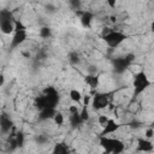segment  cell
Listing matches in <instances>:
<instances>
[{
	"label": "cell",
	"instance_id": "obj_1",
	"mask_svg": "<svg viewBox=\"0 0 154 154\" xmlns=\"http://www.w3.org/2000/svg\"><path fill=\"white\" fill-rule=\"evenodd\" d=\"M149 85H150V81L147 78V76L143 71L135 73V76H134V87H135L134 99H136L140 94H142Z\"/></svg>",
	"mask_w": 154,
	"mask_h": 154
},
{
	"label": "cell",
	"instance_id": "obj_2",
	"mask_svg": "<svg viewBox=\"0 0 154 154\" xmlns=\"http://www.w3.org/2000/svg\"><path fill=\"white\" fill-rule=\"evenodd\" d=\"M105 40V42L111 47V48H116L118 47L125 38H126V35L122 31H118V30H112L108 35L103 36L102 37Z\"/></svg>",
	"mask_w": 154,
	"mask_h": 154
},
{
	"label": "cell",
	"instance_id": "obj_3",
	"mask_svg": "<svg viewBox=\"0 0 154 154\" xmlns=\"http://www.w3.org/2000/svg\"><path fill=\"white\" fill-rule=\"evenodd\" d=\"M43 96H45L46 100H47L48 107L55 108V106H57L58 102H59V94H58V90H57L54 87H47V88L43 90Z\"/></svg>",
	"mask_w": 154,
	"mask_h": 154
},
{
	"label": "cell",
	"instance_id": "obj_4",
	"mask_svg": "<svg viewBox=\"0 0 154 154\" xmlns=\"http://www.w3.org/2000/svg\"><path fill=\"white\" fill-rule=\"evenodd\" d=\"M94 109H101L108 106V95L105 93H96L94 94L93 101H91Z\"/></svg>",
	"mask_w": 154,
	"mask_h": 154
},
{
	"label": "cell",
	"instance_id": "obj_5",
	"mask_svg": "<svg viewBox=\"0 0 154 154\" xmlns=\"http://www.w3.org/2000/svg\"><path fill=\"white\" fill-rule=\"evenodd\" d=\"M118 142H119V140H117V138H109L107 136H100V146L108 154L112 153V150L118 144Z\"/></svg>",
	"mask_w": 154,
	"mask_h": 154
},
{
	"label": "cell",
	"instance_id": "obj_6",
	"mask_svg": "<svg viewBox=\"0 0 154 154\" xmlns=\"http://www.w3.org/2000/svg\"><path fill=\"white\" fill-rule=\"evenodd\" d=\"M130 65H131V64H130L124 57L113 59V69H114V72H117V73H123V72H125V70H126Z\"/></svg>",
	"mask_w": 154,
	"mask_h": 154
},
{
	"label": "cell",
	"instance_id": "obj_7",
	"mask_svg": "<svg viewBox=\"0 0 154 154\" xmlns=\"http://www.w3.org/2000/svg\"><path fill=\"white\" fill-rule=\"evenodd\" d=\"M12 128H13V123L11 118L6 113L0 114V131L2 134H8Z\"/></svg>",
	"mask_w": 154,
	"mask_h": 154
},
{
	"label": "cell",
	"instance_id": "obj_8",
	"mask_svg": "<svg viewBox=\"0 0 154 154\" xmlns=\"http://www.w3.org/2000/svg\"><path fill=\"white\" fill-rule=\"evenodd\" d=\"M28 35L26 31H19V32H14L12 40H11V49H14L17 47H19L25 40H26Z\"/></svg>",
	"mask_w": 154,
	"mask_h": 154
},
{
	"label": "cell",
	"instance_id": "obj_9",
	"mask_svg": "<svg viewBox=\"0 0 154 154\" xmlns=\"http://www.w3.org/2000/svg\"><path fill=\"white\" fill-rule=\"evenodd\" d=\"M119 128H120V125H119L116 120H113V119H108V120H107V123L105 124L103 130H102V132H101V135H100V136H106V135L113 134V132H116Z\"/></svg>",
	"mask_w": 154,
	"mask_h": 154
},
{
	"label": "cell",
	"instance_id": "obj_10",
	"mask_svg": "<svg viewBox=\"0 0 154 154\" xmlns=\"http://www.w3.org/2000/svg\"><path fill=\"white\" fill-rule=\"evenodd\" d=\"M137 152H152L153 150V143L152 141L147 140V138H140L137 141Z\"/></svg>",
	"mask_w": 154,
	"mask_h": 154
},
{
	"label": "cell",
	"instance_id": "obj_11",
	"mask_svg": "<svg viewBox=\"0 0 154 154\" xmlns=\"http://www.w3.org/2000/svg\"><path fill=\"white\" fill-rule=\"evenodd\" d=\"M57 113L55 108L53 107H45L43 109H41L38 112V119L40 120H48V119H53L54 114Z\"/></svg>",
	"mask_w": 154,
	"mask_h": 154
},
{
	"label": "cell",
	"instance_id": "obj_12",
	"mask_svg": "<svg viewBox=\"0 0 154 154\" xmlns=\"http://www.w3.org/2000/svg\"><path fill=\"white\" fill-rule=\"evenodd\" d=\"M14 20L12 22V20H4V22H0V30H1V32H4V34H6V35H8V34H11V32H13V30H14Z\"/></svg>",
	"mask_w": 154,
	"mask_h": 154
},
{
	"label": "cell",
	"instance_id": "obj_13",
	"mask_svg": "<svg viewBox=\"0 0 154 154\" xmlns=\"http://www.w3.org/2000/svg\"><path fill=\"white\" fill-rule=\"evenodd\" d=\"M79 19H81V23L84 28H89L91 24V20L94 19V14L90 11H84Z\"/></svg>",
	"mask_w": 154,
	"mask_h": 154
},
{
	"label": "cell",
	"instance_id": "obj_14",
	"mask_svg": "<svg viewBox=\"0 0 154 154\" xmlns=\"http://www.w3.org/2000/svg\"><path fill=\"white\" fill-rule=\"evenodd\" d=\"M84 82L91 88V89H95L97 85H99V77L96 75H87L84 77Z\"/></svg>",
	"mask_w": 154,
	"mask_h": 154
},
{
	"label": "cell",
	"instance_id": "obj_15",
	"mask_svg": "<svg viewBox=\"0 0 154 154\" xmlns=\"http://www.w3.org/2000/svg\"><path fill=\"white\" fill-rule=\"evenodd\" d=\"M82 119L79 117V112L77 113H73V114H70V124L72 125V128H77L82 124Z\"/></svg>",
	"mask_w": 154,
	"mask_h": 154
},
{
	"label": "cell",
	"instance_id": "obj_16",
	"mask_svg": "<svg viewBox=\"0 0 154 154\" xmlns=\"http://www.w3.org/2000/svg\"><path fill=\"white\" fill-rule=\"evenodd\" d=\"M35 106L38 108V111L43 109L45 107H48V103H47V100H46V97H45L43 95H41V96H37V97L35 99Z\"/></svg>",
	"mask_w": 154,
	"mask_h": 154
},
{
	"label": "cell",
	"instance_id": "obj_17",
	"mask_svg": "<svg viewBox=\"0 0 154 154\" xmlns=\"http://www.w3.org/2000/svg\"><path fill=\"white\" fill-rule=\"evenodd\" d=\"M67 59L70 61L71 65H78L81 63V58H79V54L77 52H70L69 55H67Z\"/></svg>",
	"mask_w": 154,
	"mask_h": 154
},
{
	"label": "cell",
	"instance_id": "obj_18",
	"mask_svg": "<svg viewBox=\"0 0 154 154\" xmlns=\"http://www.w3.org/2000/svg\"><path fill=\"white\" fill-rule=\"evenodd\" d=\"M4 20H14L13 18V14L10 10H0V22H4Z\"/></svg>",
	"mask_w": 154,
	"mask_h": 154
},
{
	"label": "cell",
	"instance_id": "obj_19",
	"mask_svg": "<svg viewBox=\"0 0 154 154\" xmlns=\"http://www.w3.org/2000/svg\"><path fill=\"white\" fill-rule=\"evenodd\" d=\"M69 150V147L64 143V142H61V143H57L55 146H54V148H53V154H64L65 152H67Z\"/></svg>",
	"mask_w": 154,
	"mask_h": 154
},
{
	"label": "cell",
	"instance_id": "obj_20",
	"mask_svg": "<svg viewBox=\"0 0 154 154\" xmlns=\"http://www.w3.org/2000/svg\"><path fill=\"white\" fill-rule=\"evenodd\" d=\"M82 94H81V91L79 90H77V89H71L70 90V99L73 101V102H81L82 101Z\"/></svg>",
	"mask_w": 154,
	"mask_h": 154
},
{
	"label": "cell",
	"instance_id": "obj_21",
	"mask_svg": "<svg viewBox=\"0 0 154 154\" xmlns=\"http://www.w3.org/2000/svg\"><path fill=\"white\" fill-rule=\"evenodd\" d=\"M38 35H40V37H42V38H48V37L52 36V30H51L49 26H42V28L40 29Z\"/></svg>",
	"mask_w": 154,
	"mask_h": 154
},
{
	"label": "cell",
	"instance_id": "obj_22",
	"mask_svg": "<svg viewBox=\"0 0 154 154\" xmlns=\"http://www.w3.org/2000/svg\"><path fill=\"white\" fill-rule=\"evenodd\" d=\"M14 140H16V143L18 146V148H22L24 146V134L22 131H18L14 136Z\"/></svg>",
	"mask_w": 154,
	"mask_h": 154
},
{
	"label": "cell",
	"instance_id": "obj_23",
	"mask_svg": "<svg viewBox=\"0 0 154 154\" xmlns=\"http://www.w3.org/2000/svg\"><path fill=\"white\" fill-rule=\"evenodd\" d=\"M14 30H13V32H19V31H26V28H25V25L20 22V20H18V19H14Z\"/></svg>",
	"mask_w": 154,
	"mask_h": 154
},
{
	"label": "cell",
	"instance_id": "obj_24",
	"mask_svg": "<svg viewBox=\"0 0 154 154\" xmlns=\"http://www.w3.org/2000/svg\"><path fill=\"white\" fill-rule=\"evenodd\" d=\"M53 120H54V123L58 126H61L64 124V116H63V113L61 112H57L54 114V117H53Z\"/></svg>",
	"mask_w": 154,
	"mask_h": 154
},
{
	"label": "cell",
	"instance_id": "obj_25",
	"mask_svg": "<svg viewBox=\"0 0 154 154\" xmlns=\"http://www.w3.org/2000/svg\"><path fill=\"white\" fill-rule=\"evenodd\" d=\"M124 149H125L124 143H123L122 141H119V142H118V144L114 147V149L112 150V153H111V154H122V153L124 152Z\"/></svg>",
	"mask_w": 154,
	"mask_h": 154
},
{
	"label": "cell",
	"instance_id": "obj_26",
	"mask_svg": "<svg viewBox=\"0 0 154 154\" xmlns=\"http://www.w3.org/2000/svg\"><path fill=\"white\" fill-rule=\"evenodd\" d=\"M35 141H36V143H38V144H45V143L48 142V137H47L45 134H41V135H37V136H36Z\"/></svg>",
	"mask_w": 154,
	"mask_h": 154
},
{
	"label": "cell",
	"instance_id": "obj_27",
	"mask_svg": "<svg viewBox=\"0 0 154 154\" xmlns=\"http://www.w3.org/2000/svg\"><path fill=\"white\" fill-rule=\"evenodd\" d=\"M79 117H81L82 122H85V120L89 119V112H88V109H87L85 106H83V109L79 112Z\"/></svg>",
	"mask_w": 154,
	"mask_h": 154
},
{
	"label": "cell",
	"instance_id": "obj_28",
	"mask_svg": "<svg viewBox=\"0 0 154 154\" xmlns=\"http://www.w3.org/2000/svg\"><path fill=\"white\" fill-rule=\"evenodd\" d=\"M108 119H109V118H108L107 116H105V114H100L99 118H97V123H99L101 126H105V124L107 123Z\"/></svg>",
	"mask_w": 154,
	"mask_h": 154
},
{
	"label": "cell",
	"instance_id": "obj_29",
	"mask_svg": "<svg viewBox=\"0 0 154 154\" xmlns=\"http://www.w3.org/2000/svg\"><path fill=\"white\" fill-rule=\"evenodd\" d=\"M69 4L73 7L75 11H76V10H79V7H81V5H82V2H81L79 0H70Z\"/></svg>",
	"mask_w": 154,
	"mask_h": 154
},
{
	"label": "cell",
	"instance_id": "obj_30",
	"mask_svg": "<svg viewBox=\"0 0 154 154\" xmlns=\"http://www.w3.org/2000/svg\"><path fill=\"white\" fill-rule=\"evenodd\" d=\"M45 8H46V11H47L48 13H54V12H55V6H54L53 4H46Z\"/></svg>",
	"mask_w": 154,
	"mask_h": 154
},
{
	"label": "cell",
	"instance_id": "obj_31",
	"mask_svg": "<svg viewBox=\"0 0 154 154\" xmlns=\"http://www.w3.org/2000/svg\"><path fill=\"white\" fill-rule=\"evenodd\" d=\"M153 135H154V130H153L152 128H149V129H147V130H146L144 136H146V138H147V140H150V138L153 137Z\"/></svg>",
	"mask_w": 154,
	"mask_h": 154
},
{
	"label": "cell",
	"instance_id": "obj_32",
	"mask_svg": "<svg viewBox=\"0 0 154 154\" xmlns=\"http://www.w3.org/2000/svg\"><path fill=\"white\" fill-rule=\"evenodd\" d=\"M90 100H91V95H85V96H83V106L88 107Z\"/></svg>",
	"mask_w": 154,
	"mask_h": 154
},
{
	"label": "cell",
	"instance_id": "obj_33",
	"mask_svg": "<svg viewBox=\"0 0 154 154\" xmlns=\"http://www.w3.org/2000/svg\"><path fill=\"white\" fill-rule=\"evenodd\" d=\"M96 71H97V69L94 65H90L88 67V75H96Z\"/></svg>",
	"mask_w": 154,
	"mask_h": 154
},
{
	"label": "cell",
	"instance_id": "obj_34",
	"mask_svg": "<svg viewBox=\"0 0 154 154\" xmlns=\"http://www.w3.org/2000/svg\"><path fill=\"white\" fill-rule=\"evenodd\" d=\"M69 112H70V114L77 113V112H78V108H77V106H70V107H69Z\"/></svg>",
	"mask_w": 154,
	"mask_h": 154
},
{
	"label": "cell",
	"instance_id": "obj_35",
	"mask_svg": "<svg viewBox=\"0 0 154 154\" xmlns=\"http://www.w3.org/2000/svg\"><path fill=\"white\" fill-rule=\"evenodd\" d=\"M106 4H107L111 8H114V7H116V0H107Z\"/></svg>",
	"mask_w": 154,
	"mask_h": 154
},
{
	"label": "cell",
	"instance_id": "obj_36",
	"mask_svg": "<svg viewBox=\"0 0 154 154\" xmlns=\"http://www.w3.org/2000/svg\"><path fill=\"white\" fill-rule=\"evenodd\" d=\"M112 30H113V29H111V28H103V30H102V37L106 36V35H108Z\"/></svg>",
	"mask_w": 154,
	"mask_h": 154
},
{
	"label": "cell",
	"instance_id": "obj_37",
	"mask_svg": "<svg viewBox=\"0 0 154 154\" xmlns=\"http://www.w3.org/2000/svg\"><path fill=\"white\" fill-rule=\"evenodd\" d=\"M130 126H131V128H136V129H137V128L140 126V123H138V122H132V123H130Z\"/></svg>",
	"mask_w": 154,
	"mask_h": 154
},
{
	"label": "cell",
	"instance_id": "obj_38",
	"mask_svg": "<svg viewBox=\"0 0 154 154\" xmlns=\"http://www.w3.org/2000/svg\"><path fill=\"white\" fill-rule=\"evenodd\" d=\"M4 83H5V77H4L2 73H0V87H2Z\"/></svg>",
	"mask_w": 154,
	"mask_h": 154
},
{
	"label": "cell",
	"instance_id": "obj_39",
	"mask_svg": "<svg viewBox=\"0 0 154 154\" xmlns=\"http://www.w3.org/2000/svg\"><path fill=\"white\" fill-rule=\"evenodd\" d=\"M22 54H23L24 57H26V58H29V57H30V53H29V52H22Z\"/></svg>",
	"mask_w": 154,
	"mask_h": 154
},
{
	"label": "cell",
	"instance_id": "obj_40",
	"mask_svg": "<svg viewBox=\"0 0 154 154\" xmlns=\"http://www.w3.org/2000/svg\"><path fill=\"white\" fill-rule=\"evenodd\" d=\"M109 18H111V22H112V23H114V22H116V19H117V18H116L114 16H111Z\"/></svg>",
	"mask_w": 154,
	"mask_h": 154
},
{
	"label": "cell",
	"instance_id": "obj_41",
	"mask_svg": "<svg viewBox=\"0 0 154 154\" xmlns=\"http://www.w3.org/2000/svg\"><path fill=\"white\" fill-rule=\"evenodd\" d=\"M64 154H70V152H69V150H67V152H65V153H64Z\"/></svg>",
	"mask_w": 154,
	"mask_h": 154
},
{
	"label": "cell",
	"instance_id": "obj_42",
	"mask_svg": "<svg viewBox=\"0 0 154 154\" xmlns=\"http://www.w3.org/2000/svg\"><path fill=\"white\" fill-rule=\"evenodd\" d=\"M0 149H1V146H0Z\"/></svg>",
	"mask_w": 154,
	"mask_h": 154
}]
</instances>
